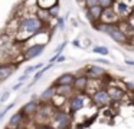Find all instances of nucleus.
I'll use <instances>...</instances> for the list:
<instances>
[{"mask_svg": "<svg viewBox=\"0 0 134 129\" xmlns=\"http://www.w3.org/2000/svg\"><path fill=\"white\" fill-rule=\"evenodd\" d=\"M9 96H10V92L9 90H6V92H3V95L0 96V103H4L7 99H9Z\"/></svg>", "mask_w": 134, "mask_h": 129, "instance_id": "nucleus-30", "label": "nucleus"}, {"mask_svg": "<svg viewBox=\"0 0 134 129\" xmlns=\"http://www.w3.org/2000/svg\"><path fill=\"white\" fill-rule=\"evenodd\" d=\"M117 13L120 14V16H125V14L130 11V7H128V4L127 3H124V2H117Z\"/></svg>", "mask_w": 134, "mask_h": 129, "instance_id": "nucleus-18", "label": "nucleus"}, {"mask_svg": "<svg viewBox=\"0 0 134 129\" xmlns=\"http://www.w3.org/2000/svg\"><path fill=\"white\" fill-rule=\"evenodd\" d=\"M110 37L114 40V42H117V43H125L127 42V36H125V33L122 30H120V29L114 30L113 33L110 34Z\"/></svg>", "mask_w": 134, "mask_h": 129, "instance_id": "nucleus-15", "label": "nucleus"}, {"mask_svg": "<svg viewBox=\"0 0 134 129\" xmlns=\"http://www.w3.org/2000/svg\"><path fill=\"white\" fill-rule=\"evenodd\" d=\"M98 4L101 6L102 10H108V9H113L117 3L113 2V0H98Z\"/></svg>", "mask_w": 134, "mask_h": 129, "instance_id": "nucleus-21", "label": "nucleus"}, {"mask_svg": "<svg viewBox=\"0 0 134 129\" xmlns=\"http://www.w3.org/2000/svg\"><path fill=\"white\" fill-rule=\"evenodd\" d=\"M107 73V70H105V67H101V66H88L87 69V75L88 77H92V79H95V77H99V76H104V75Z\"/></svg>", "mask_w": 134, "mask_h": 129, "instance_id": "nucleus-10", "label": "nucleus"}, {"mask_svg": "<svg viewBox=\"0 0 134 129\" xmlns=\"http://www.w3.org/2000/svg\"><path fill=\"white\" fill-rule=\"evenodd\" d=\"M65 59H66V57L64 56V54H61V56H53L52 59H51V63H53V62H58V63H61V62H65Z\"/></svg>", "mask_w": 134, "mask_h": 129, "instance_id": "nucleus-26", "label": "nucleus"}, {"mask_svg": "<svg viewBox=\"0 0 134 129\" xmlns=\"http://www.w3.org/2000/svg\"><path fill=\"white\" fill-rule=\"evenodd\" d=\"M55 95H56V88L55 86H49V88L45 89V90L41 93L39 99H41L42 102H51V100L55 97Z\"/></svg>", "mask_w": 134, "mask_h": 129, "instance_id": "nucleus-13", "label": "nucleus"}, {"mask_svg": "<svg viewBox=\"0 0 134 129\" xmlns=\"http://www.w3.org/2000/svg\"><path fill=\"white\" fill-rule=\"evenodd\" d=\"M92 100H94V103L98 105V106H107V105H110V102L113 99H111L108 90H105V89H98V90L94 92Z\"/></svg>", "mask_w": 134, "mask_h": 129, "instance_id": "nucleus-3", "label": "nucleus"}, {"mask_svg": "<svg viewBox=\"0 0 134 129\" xmlns=\"http://www.w3.org/2000/svg\"><path fill=\"white\" fill-rule=\"evenodd\" d=\"M84 4L87 6V9H92L94 6H98V0H90V2H85Z\"/></svg>", "mask_w": 134, "mask_h": 129, "instance_id": "nucleus-29", "label": "nucleus"}, {"mask_svg": "<svg viewBox=\"0 0 134 129\" xmlns=\"http://www.w3.org/2000/svg\"><path fill=\"white\" fill-rule=\"evenodd\" d=\"M117 17H118V13H117V10H113V9H108V10H104V13H102V23H110V24H117L115 20Z\"/></svg>", "mask_w": 134, "mask_h": 129, "instance_id": "nucleus-9", "label": "nucleus"}, {"mask_svg": "<svg viewBox=\"0 0 134 129\" xmlns=\"http://www.w3.org/2000/svg\"><path fill=\"white\" fill-rule=\"evenodd\" d=\"M95 62H97V63H101V65H105V66H110V65H111L110 60H107V59H101V57H99V59H95Z\"/></svg>", "mask_w": 134, "mask_h": 129, "instance_id": "nucleus-31", "label": "nucleus"}, {"mask_svg": "<svg viewBox=\"0 0 134 129\" xmlns=\"http://www.w3.org/2000/svg\"><path fill=\"white\" fill-rule=\"evenodd\" d=\"M13 106H15V102H12V103H10V105H7L6 108H4L3 110H2V113H0V119H3V118L6 116V113H7V112H9L10 109L13 108Z\"/></svg>", "mask_w": 134, "mask_h": 129, "instance_id": "nucleus-25", "label": "nucleus"}, {"mask_svg": "<svg viewBox=\"0 0 134 129\" xmlns=\"http://www.w3.org/2000/svg\"><path fill=\"white\" fill-rule=\"evenodd\" d=\"M46 13H48V16H49V17L58 19V17H59V16H58V13H59V3H58L56 6H53L52 9H49V10H48Z\"/></svg>", "mask_w": 134, "mask_h": 129, "instance_id": "nucleus-23", "label": "nucleus"}, {"mask_svg": "<svg viewBox=\"0 0 134 129\" xmlns=\"http://www.w3.org/2000/svg\"><path fill=\"white\" fill-rule=\"evenodd\" d=\"M75 75L74 73H64L56 79L55 85L56 86H74V82H75Z\"/></svg>", "mask_w": 134, "mask_h": 129, "instance_id": "nucleus-7", "label": "nucleus"}, {"mask_svg": "<svg viewBox=\"0 0 134 129\" xmlns=\"http://www.w3.org/2000/svg\"><path fill=\"white\" fill-rule=\"evenodd\" d=\"M52 122H53V126L56 129H68L71 125V118L66 112L56 110L53 118H52Z\"/></svg>", "mask_w": 134, "mask_h": 129, "instance_id": "nucleus-2", "label": "nucleus"}, {"mask_svg": "<svg viewBox=\"0 0 134 129\" xmlns=\"http://www.w3.org/2000/svg\"><path fill=\"white\" fill-rule=\"evenodd\" d=\"M74 46H75V47H79V46H81V45H79V40H74Z\"/></svg>", "mask_w": 134, "mask_h": 129, "instance_id": "nucleus-36", "label": "nucleus"}, {"mask_svg": "<svg viewBox=\"0 0 134 129\" xmlns=\"http://www.w3.org/2000/svg\"><path fill=\"white\" fill-rule=\"evenodd\" d=\"M16 66L13 65H3L0 67V82H6L9 79V76H12V73L16 70Z\"/></svg>", "mask_w": 134, "mask_h": 129, "instance_id": "nucleus-11", "label": "nucleus"}, {"mask_svg": "<svg viewBox=\"0 0 134 129\" xmlns=\"http://www.w3.org/2000/svg\"><path fill=\"white\" fill-rule=\"evenodd\" d=\"M23 120H25V115L22 113L20 110L16 112L15 115H12V118H10V120H9V128H10V129H18V128H20V125L23 123Z\"/></svg>", "mask_w": 134, "mask_h": 129, "instance_id": "nucleus-8", "label": "nucleus"}, {"mask_svg": "<svg viewBox=\"0 0 134 129\" xmlns=\"http://www.w3.org/2000/svg\"><path fill=\"white\" fill-rule=\"evenodd\" d=\"M125 88H127V90L134 92V82H125Z\"/></svg>", "mask_w": 134, "mask_h": 129, "instance_id": "nucleus-32", "label": "nucleus"}, {"mask_svg": "<svg viewBox=\"0 0 134 129\" xmlns=\"http://www.w3.org/2000/svg\"><path fill=\"white\" fill-rule=\"evenodd\" d=\"M22 86H23V83H22V82H18V83H16V85L12 88V90H18V89L22 88Z\"/></svg>", "mask_w": 134, "mask_h": 129, "instance_id": "nucleus-33", "label": "nucleus"}, {"mask_svg": "<svg viewBox=\"0 0 134 129\" xmlns=\"http://www.w3.org/2000/svg\"><path fill=\"white\" fill-rule=\"evenodd\" d=\"M26 80H27V76H26V75H22V76L19 77V82H22V83L26 82Z\"/></svg>", "mask_w": 134, "mask_h": 129, "instance_id": "nucleus-34", "label": "nucleus"}, {"mask_svg": "<svg viewBox=\"0 0 134 129\" xmlns=\"http://www.w3.org/2000/svg\"><path fill=\"white\" fill-rule=\"evenodd\" d=\"M65 46H66V42H64L62 45H59L58 47L55 49V54H56V56H61V54H62V50L65 49Z\"/></svg>", "mask_w": 134, "mask_h": 129, "instance_id": "nucleus-27", "label": "nucleus"}, {"mask_svg": "<svg viewBox=\"0 0 134 129\" xmlns=\"http://www.w3.org/2000/svg\"><path fill=\"white\" fill-rule=\"evenodd\" d=\"M87 10L91 13V16L94 17V20H95V22L101 19V17H102V13H104V10L101 9V6H99V4H98V6H94L92 9H87Z\"/></svg>", "mask_w": 134, "mask_h": 129, "instance_id": "nucleus-17", "label": "nucleus"}, {"mask_svg": "<svg viewBox=\"0 0 134 129\" xmlns=\"http://www.w3.org/2000/svg\"><path fill=\"white\" fill-rule=\"evenodd\" d=\"M108 93H110V96H111V99L113 100H121L122 97H124V90L122 89H118V88H111V89H108Z\"/></svg>", "mask_w": 134, "mask_h": 129, "instance_id": "nucleus-16", "label": "nucleus"}, {"mask_svg": "<svg viewBox=\"0 0 134 129\" xmlns=\"http://www.w3.org/2000/svg\"><path fill=\"white\" fill-rule=\"evenodd\" d=\"M85 106V99L82 96H72L69 99V112H71V115H74L75 112H78V110H81L82 108Z\"/></svg>", "mask_w": 134, "mask_h": 129, "instance_id": "nucleus-5", "label": "nucleus"}, {"mask_svg": "<svg viewBox=\"0 0 134 129\" xmlns=\"http://www.w3.org/2000/svg\"><path fill=\"white\" fill-rule=\"evenodd\" d=\"M36 4H38L39 7H46V11H48L49 9H52L53 6L58 4V2H36Z\"/></svg>", "mask_w": 134, "mask_h": 129, "instance_id": "nucleus-24", "label": "nucleus"}, {"mask_svg": "<svg viewBox=\"0 0 134 129\" xmlns=\"http://www.w3.org/2000/svg\"><path fill=\"white\" fill-rule=\"evenodd\" d=\"M88 86V76H76L74 82V89L75 90H85Z\"/></svg>", "mask_w": 134, "mask_h": 129, "instance_id": "nucleus-14", "label": "nucleus"}, {"mask_svg": "<svg viewBox=\"0 0 134 129\" xmlns=\"http://www.w3.org/2000/svg\"><path fill=\"white\" fill-rule=\"evenodd\" d=\"M41 27H42V20L36 16H30V17H25L20 22V30H25L29 34H38L41 33Z\"/></svg>", "mask_w": 134, "mask_h": 129, "instance_id": "nucleus-1", "label": "nucleus"}, {"mask_svg": "<svg viewBox=\"0 0 134 129\" xmlns=\"http://www.w3.org/2000/svg\"><path fill=\"white\" fill-rule=\"evenodd\" d=\"M45 47H46L45 43H36V45L29 46L23 53V60H30V59H33V57L41 56L42 52L45 50Z\"/></svg>", "mask_w": 134, "mask_h": 129, "instance_id": "nucleus-4", "label": "nucleus"}, {"mask_svg": "<svg viewBox=\"0 0 134 129\" xmlns=\"http://www.w3.org/2000/svg\"><path fill=\"white\" fill-rule=\"evenodd\" d=\"M95 29L99 30L101 33H107L108 36H110L114 30L118 29V24H110V23H102L101 22V23H95Z\"/></svg>", "mask_w": 134, "mask_h": 129, "instance_id": "nucleus-12", "label": "nucleus"}, {"mask_svg": "<svg viewBox=\"0 0 134 129\" xmlns=\"http://www.w3.org/2000/svg\"><path fill=\"white\" fill-rule=\"evenodd\" d=\"M125 65H130V66H134V60H125Z\"/></svg>", "mask_w": 134, "mask_h": 129, "instance_id": "nucleus-35", "label": "nucleus"}, {"mask_svg": "<svg viewBox=\"0 0 134 129\" xmlns=\"http://www.w3.org/2000/svg\"><path fill=\"white\" fill-rule=\"evenodd\" d=\"M20 112L25 115V116H35V115H38V112H39L38 102H36V100L27 102L26 105H23V108L20 109Z\"/></svg>", "mask_w": 134, "mask_h": 129, "instance_id": "nucleus-6", "label": "nucleus"}, {"mask_svg": "<svg viewBox=\"0 0 134 129\" xmlns=\"http://www.w3.org/2000/svg\"><path fill=\"white\" fill-rule=\"evenodd\" d=\"M92 52L94 53H98V54H102V56H108V54H110V50H108L105 46H94Z\"/></svg>", "mask_w": 134, "mask_h": 129, "instance_id": "nucleus-22", "label": "nucleus"}, {"mask_svg": "<svg viewBox=\"0 0 134 129\" xmlns=\"http://www.w3.org/2000/svg\"><path fill=\"white\" fill-rule=\"evenodd\" d=\"M72 88L74 86H58V88H56V93L61 95V96H64V97H66V96L71 95Z\"/></svg>", "mask_w": 134, "mask_h": 129, "instance_id": "nucleus-19", "label": "nucleus"}, {"mask_svg": "<svg viewBox=\"0 0 134 129\" xmlns=\"http://www.w3.org/2000/svg\"><path fill=\"white\" fill-rule=\"evenodd\" d=\"M56 26H58L59 29H65V19L64 17H58V19H56Z\"/></svg>", "mask_w": 134, "mask_h": 129, "instance_id": "nucleus-28", "label": "nucleus"}, {"mask_svg": "<svg viewBox=\"0 0 134 129\" xmlns=\"http://www.w3.org/2000/svg\"><path fill=\"white\" fill-rule=\"evenodd\" d=\"M51 67H52V63H49V65H46V67H43L42 70H39L38 73H35V76H33V80H32V83H30V85H35V83L38 82V80L41 79L42 76H43V73H45V72H48Z\"/></svg>", "mask_w": 134, "mask_h": 129, "instance_id": "nucleus-20", "label": "nucleus"}]
</instances>
